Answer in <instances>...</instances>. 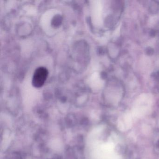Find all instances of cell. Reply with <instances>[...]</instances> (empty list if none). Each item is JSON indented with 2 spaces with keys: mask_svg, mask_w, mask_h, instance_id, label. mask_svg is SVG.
Wrapping results in <instances>:
<instances>
[{
  "mask_svg": "<svg viewBox=\"0 0 159 159\" xmlns=\"http://www.w3.org/2000/svg\"><path fill=\"white\" fill-rule=\"evenodd\" d=\"M48 70L43 67H40L35 70L32 78V85L36 88H40L44 84L48 76Z\"/></svg>",
  "mask_w": 159,
  "mask_h": 159,
  "instance_id": "cell-1",
  "label": "cell"
}]
</instances>
